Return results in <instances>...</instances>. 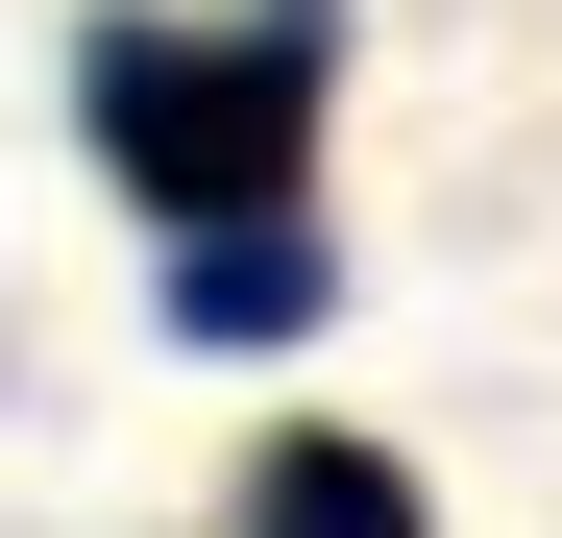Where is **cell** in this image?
<instances>
[{
  "mask_svg": "<svg viewBox=\"0 0 562 538\" xmlns=\"http://www.w3.org/2000/svg\"><path fill=\"white\" fill-rule=\"evenodd\" d=\"M318 123H342V0H99L74 25V147L171 245V343H318Z\"/></svg>",
  "mask_w": 562,
  "mask_h": 538,
  "instance_id": "6da1fadb",
  "label": "cell"
},
{
  "mask_svg": "<svg viewBox=\"0 0 562 538\" xmlns=\"http://www.w3.org/2000/svg\"><path fill=\"white\" fill-rule=\"evenodd\" d=\"M221 538H440V490L392 466V440H342V416H294V440H245V490H221Z\"/></svg>",
  "mask_w": 562,
  "mask_h": 538,
  "instance_id": "7a4b0ae2",
  "label": "cell"
}]
</instances>
